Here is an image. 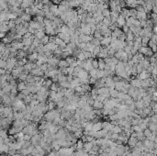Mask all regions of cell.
<instances>
[{"instance_id": "6da1fadb", "label": "cell", "mask_w": 157, "mask_h": 156, "mask_svg": "<svg viewBox=\"0 0 157 156\" xmlns=\"http://www.w3.org/2000/svg\"><path fill=\"white\" fill-rule=\"evenodd\" d=\"M151 75H152V73H148L146 70H144L143 72H142L141 73H139L138 78L142 81V80H145V79H149V78H151Z\"/></svg>"}, {"instance_id": "7a4b0ae2", "label": "cell", "mask_w": 157, "mask_h": 156, "mask_svg": "<svg viewBox=\"0 0 157 156\" xmlns=\"http://www.w3.org/2000/svg\"><path fill=\"white\" fill-rule=\"evenodd\" d=\"M130 85L135 88H141L142 87V81L139 78H134L130 80Z\"/></svg>"}, {"instance_id": "3957f363", "label": "cell", "mask_w": 157, "mask_h": 156, "mask_svg": "<svg viewBox=\"0 0 157 156\" xmlns=\"http://www.w3.org/2000/svg\"><path fill=\"white\" fill-rule=\"evenodd\" d=\"M105 86L108 87V88H109V87L115 86V82H114L112 76H108V77L106 78V80H105Z\"/></svg>"}, {"instance_id": "277c9868", "label": "cell", "mask_w": 157, "mask_h": 156, "mask_svg": "<svg viewBox=\"0 0 157 156\" xmlns=\"http://www.w3.org/2000/svg\"><path fill=\"white\" fill-rule=\"evenodd\" d=\"M30 73L33 74L34 76H41L42 77V75H44V71H42L41 68H36V69H32L30 71Z\"/></svg>"}, {"instance_id": "5b68a950", "label": "cell", "mask_w": 157, "mask_h": 156, "mask_svg": "<svg viewBox=\"0 0 157 156\" xmlns=\"http://www.w3.org/2000/svg\"><path fill=\"white\" fill-rule=\"evenodd\" d=\"M118 116V119H127L128 117V110H120L118 113H116Z\"/></svg>"}, {"instance_id": "8992f818", "label": "cell", "mask_w": 157, "mask_h": 156, "mask_svg": "<svg viewBox=\"0 0 157 156\" xmlns=\"http://www.w3.org/2000/svg\"><path fill=\"white\" fill-rule=\"evenodd\" d=\"M137 142H138V139L136 137H133V136H130L128 140V144H129V147H135Z\"/></svg>"}, {"instance_id": "52a82bcc", "label": "cell", "mask_w": 157, "mask_h": 156, "mask_svg": "<svg viewBox=\"0 0 157 156\" xmlns=\"http://www.w3.org/2000/svg\"><path fill=\"white\" fill-rule=\"evenodd\" d=\"M124 32L122 31L121 29H120V28H117L115 30H113L112 33H111V37H115V38H120L122 34H123Z\"/></svg>"}, {"instance_id": "ba28073f", "label": "cell", "mask_w": 157, "mask_h": 156, "mask_svg": "<svg viewBox=\"0 0 157 156\" xmlns=\"http://www.w3.org/2000/svg\"><path fill=\"white\" fill-rule=\"evenodd\" d=\"M28 60L29 62H32V63H35L38 61V58H39V53L38 52H33L32 54L28 55Z\"/></svg>"}, {"instance_id": "9c48e42d", "label": "cell", "mask_w": 157, "mask_h": 156, "mask_svg": "<svg viewBox=\"0 0 157 156\" xmlns=\"http://www.w3.org/2000/svg\"><path fill=\"white\" fill-rule=\"evenodd\" d=\"M111 43V37H104V39L101 41V45L107 47Z\"/></svg>"}, {"instance_id": "30bf717a", "label": "cell", "mask_w": 157, "mask_h": 156, "mask_svg": "<svg viewBox=\"0 0 157 156\" xmlns=\"http://www.w3.org/2000/svg\"><path fill=\"white\" fill-rule=\"evenodd\" d=\"M35 38H29V39H24L22 40V43H23L25 46H27V47H30V46L32 45L33 43V40H34Z\"/></svg>"}, {"instance_id": "8fae6325", "label": "cell", "mask_w": 157, "mask_h": 156, "mask_svg": "<svg viewBox=\"0 0 157 156\" xmlns=\"http://www.w3.org/2000/svg\"><path fill=\"white\" fill-rule=\"evenodd\" d=\"M142 153H143V151L141 149H139L137 147H133V149L131 151L132 156H142Z\"/></svg>"}, {"instance_id": "7c38bea8", "label": "cell", "mask_w": 157, "mask_h": 156, "mask_svg": "<svg viewBox=\"0 0 157 156\" xmlns=\"http://www.w3.org/2000/svg\"><path fill=\"white\" fill-rule=\"evenodd\" d=\"M102 128H103V127H102V122H99V121H98V122L94 123L92 130H94V131H99V130H101Z\"/></svg>"}, {"instance_id": "4fadbf2b", "label": "cell", "mask_w": 157, "mask_h": 156, "mask_svg": "<svg viewBox=\"0 0 157 156\" xmlns=\"http://www.w3.org/2000/svg\"><path fill=\"white\" fill-rule=\"evenodd\" d=\"M93 147H94V145H93L92 142H85V144H84V150L86 151V152H89L93 149Z\"/></svg>"}, {"instance_id": "5bb4252c", "label": "cell", "mask_w": 157, "mask_h": 156, "mask_svg": "<svg viewBox=\"0 0 157 156\" xmlns=\"http://www.w3.org/2000/svg\"><path fill=\"white\" fill-rule=\"evenodd\" d=\"M93 106H94L96 109H103V108H104V104H103L102 102H100V101L95 100Z\"/></svg>"}, {"instance_id": "9a60e30c", "label": "cell", "mask_w": 157, "mask_h": 156, "mask_svg": "<svg viewBox=\"0 0 157 156\" xmlns=\"http://www.w3.org/2000/svg\"><path fill=\"white\" fill-rule=\"evenodd\" d=\"M45 47H46V48H47V49H48L49 50L52 51V52H53V51H54V50H55L56 49L58 48V46L56 45L55 43H52V42H49V43H48L47 45H45Z\"/></svg>"}, {"instance_id": "2e32d148", "label": "cell", "mask_w": 157, "mask_h": 156, "mask_svg": "<svg viewBox=\"0 0 157 156\" xmlns=\"http://www.w3.org/2000/svg\"><path fill=\"white\" fill-rule=\"evenodd\" d=\"M58 66H59V68H67V67H69V64L67 63V61L65 59L60 60Z\"/></svg>"}, {"instance_id": "e0dca14e", "label": "cell", "mask_w": 157, "mask_h": 156, "mask_svg": "<svg viewBox=\"0 0 157 156\" xmlns=\"http://www.w3.org/2000/svg\"><path fill=\"white\" fill-rule=\"evenodd\" d=\"M34 35H35V37H36V38H38V39L42 40L44 37L46 36V33H45V30H39V31L36 32Z\"/></svg>"}, {"instance_id": "ac0fdd59", "label": "cell", "mask_w": 157, "mask_h": 156, "mask_svg": "<svg viewBox=\"0 0 157 156\" xmlns=\"http://www.w3.org/2000/svg\"><path fill=\"white\" fill-rule=\"evenodd\" d=\"M126 41H135V35H134L132 32L129 30V32H128L126 34Z\"/></svg>"}, {"instance_id": "d6986e66", "label": "cell", "mask_w": 157, "mask_h": 156, "mask_svg": "<svg viewBox=\"0 0 157 156\" xmlns=\"http://www.w3.org/2000/svg\"><path fill=\"white\" fill-rule=\"evenodd\" d=\"M106 62H105V60L104 59H100L98 60V69L99 70H105V68H106Z\"/></svg>"}, {"instance_id": "ffe728a7", "label": "cell", "mask_w": 157, "mask_h": 156, "mask_svg": "<svg viewBox=\"0 0 157 156\" xmlns=\"http://www.w3.org/2000/svg\"><path fill=\"white\" fill-rule=\"evenodd\" d=\"M117 23H118V26L119 27H124L126 25V18H122V17H119L118 20H117Z\"/></svg>"}, {"instance_id": "44dd1931", "label": "cell", "mask_w": 157, "mask_h": 156, "mask_svg": "<svg viewBox=\"0 0 157 156\" xmlns=\"http://www.w3.org/2000/svg\"><path fill=\"white\" fill-rule=\"evenodd\" d=\"M109 93V88L108 87H101V88H99L98 89V94L99 95H107V94H108Z\"/></svg>"}, {"instance_id": "7402d4cb", "label": "cell", "mask_w": 157, "mask_h": 156, "mask_svg": "<svg viewBox=\"0 0 157 156\" xmlns=\"http://www.w3.org/2000/svg\"><path fill=\"white\" fill-rule=\"evenodd\" d=\"M135 106H136V108L143 109V107L145 106V105H144V103H143V98H142V99H140V100L136 101V102H135Z\"/></svg>"}, {"instance_id": "603a6c76", "label": "cell", "mask_w": 157, "mask_h": 156, "mask_svg": "<svg viewBox=\"0 0 157 156\" xmlns=\"http://www.w3.org/2000/svg\"><path fill=\"white\" fill-rule=\"evenodd\" d=\"M20 18H22L24 21H26V22H30V21H31V15L27 14L26 12H25V13H24Z\"/></svg>"}, {"instance_id": "cb8c5ba5", "label": "cell", "mask_w": 157, "mask_h": 156, "mask_svg": "<svg viewBox=\"0 0 157 156\" xmlns=\"http://www.w3.org/2000/svg\"><path fill=\"white\" fill-rule=\"evenodd\" d=\"M123 130H122V128L120 127V126H114L113 128H112V130H111V132L113 133H117V134H120V133L122 132Z\"/></svg>"}, {"instance_id": "d4e9b609", "label": "cell", "mask_w": 157, "mask_h": 156, "mask_svg": "<svg viewBox=\"0 0 157 156\" xmlns=\"http://www.w3.org/2000/svg\"><path fill=\"white\" fill-rule=\"evenodd\" d=\"M98 71H99V69H92L90 72H89V75H90V77H93V78H97V73H98Z\"/></svg>"}, {"instance_id": "484cf974", "label": "cell", "mask_w": 157, "mask_h": 156, "mask_svg": "<svg viewBox=\"0 0 157 156\" xmlns=\"http://www.w3.org/2000/svg\"><path fill=\"white\" fill-rule=\"evenodd\" d=\"M136 137H137V139H138V141H142V142H143V141L146 139V137L144 136V133H143V131H139V132H136Z\"/></svg>"}, {"instance_id": "4316f807", "label": "cell", "mask_w": 157, "mask_h": 156, "mask_svg": "<svg viewBox=\"0 0 157 156\" xmlns=\"http://www.w3.org/2000/svg\"><path fill=\"white\" fill-rule=\"evenodd\" d=\"M27 88V83L26 82H20L18 84V89H19V91H23L24 89H26Z\"/></svg>"}, {"instance_id": "83f0119b", "label": "cell", "mask_w": 157, "mask_h": 156, "mask_svg": "<svg viewBox=\"0 0 157 156\" xmlns=\"http://www.w3.org/2000/svg\"><path fill=\"white\" fill-rule=\"evenodd\" d=\"M77 77H79V78H86V77H88V73H87V71H86L85 69H83L80 73L77 74Z\"/></svg>"}, {"instance_id": "f1b7e54d", "label": "cell", "mask_w": 157, "mask_h": 156, "mask_svg": "<svg viewBox=\"0 0 157 156\" xmlns=\"http://www.w3.org/2000/svg\"><path fill=\"white\" fill-rule=\"evenodd\" d=\"M100 49H101V47H100V46H97V47L95 48L94 51L92 52L93 58H96L97 56H98V54L100 53Z\"/></svg>"}, {"instance_id": "f546056e", "label": "cell", "mask_w": 157, "mask_h": 156, "mask_svg": "<svg viewBox=\"0 0 157 156\" xmlns=\"http://www.w3.org/2000/svg\"><path fill=\"white\" fill-rule=\"evenodd\" d=\"M102 15L104 16V18H110L111 16V10L109 8L107 9H104L102 11Z\"/></svg>"}, {"instance_id": "4dcf8cb0", "label": "cell", "mask_w": 157, "mask_h": 156, "mask_svg": "<svg viewBox=\"0 0 157 156\" xmlns=\"http://www.w3.org/2000/svg\"><path fill=\"white\" fill-rule=\"evenodd\" d=\"M76 59L77 60H80V61H86V56H85V53H84V50H82V51H80L78 54L76 55Z\"/></svg>"}, {"instance_id": "1f68e13d", "label": "cell", "mask_w": 157, "mask_h": 156, "mask_svg": "<svg viewBox=\"0 0 157 156\" xmlns=\"http://www.w3.org/2000/svg\"><path fill=\"white\" fill-rule=\"evenodd\" d=\"M60 85L63 88H66V89H69L71 88V83L68 82V81H65V82H62L60 83Z\"/></svg>"}, {"instance_id": "d6a6232c", "label": "cell", "mask_w": 157, "mask_h": 156, "mask_svg": "<svg viewBox=\"0 0 157 156\" xmlns=\"http://www.w3.org/2000/svg\"><path fill=\"white\" fill-rule=\"evenodd\" d=\"M2 89L4 90V92H5L6 94H8V93H11V90H12V85H11L9 83H8V84H7V85L4 87V88H2Z\"/></svg>"}, {"instance_id": "836d02e7", "label": "cell", "mask_w": 157, "mask_h": 156, "mask_svg": "<svg viewBox=\"0 0 157 156\" xmlns=\"http://www.w3.org/2000/svg\"><path fill=\"white\" fill-rule=\"evenodd\" d=\"M59 84H60V83H52V85H51V90H52V91L58 92V90H59V88H60V86H61V85H59Z\"/></svg>"}, {"instance_id": "e575fe53", "label": "cell", "mask_w": 157, "mask_h": 156, "mask_svg": "<svg viewBox=\"0 0 157 156\" xmlns=\"http://www.w3.org/2000/svg\"><path fill=\"white\" fill-rule=\"evenodd\" d=\"M90 43L95 46H101V41H99V39H97V38H93V40Z\"/></svg>"}, {"instance_id": "d590c367", "label": "cell", "mask_w": 157, "mask_h": 156, "mask_svg": "<svg viewBox=\"0 0 157 156\" xmlns=\"http://www.w3.org/2000/svg\"><path fill=\"white\" fill-rule=\"evenodd\" d=\"M29 74H26L25 73H21L19 74V79L20 80V82H25L26 80H27V77H28Z\"/></svg>"}, {"instance_id": "8d00e7d4", "label": "cell", "mask_w": 157, "mask_h": 156, "mask_svg": "<svg viewBox=\"0 0 157 156\" xmlns=\"http://www.w3.org/2000/svg\"><path fill=\"white\" fill-rule=\"evenodd\" d=\"M82 87H83L84 92H86V93H88V92L92 91V90H91V87H90V85H89V84L82 85Z\"/></svg>"}, {"instance_id": "74e56055", "label": "cell", "mask_w": 157, "mask_h": 156, "mask_svg": "<svg viewBox=\"0 0 157 156\" xmlns=\"http://www.w3.org/2000/svg\"><path fill=\"white\" fill-rule=\"evenodd\" d=\"M35 77L36 76H34L33 74H29L28 75V77H27V80H26V82L27 83H33V82H35Z\"/></svg>"}, {"instance_id": "f35d334b", "label": "cell", "mask_w": 157, "mask_h": 156, "mask_svg": "<svg viewBox=\"0 0 157 156\" xmlns=\"http://www.w3.org/2000/svg\"><path fill=\"white\" fill-rule=\"evenodd\" d=\"M84 142L83 141H78V142H76V149H77V151L78 150H83L84 149Z\"/></svg>"}, {"instance_id": "ab89813d", "label": "cell", "mask_w": 157, "mask_h": 156, "mask_svg": "<svg viewBox=\"0 0 157 156\" xmlns=\"http://www.w3.org/2000/svg\"><path fill=\"white\" fill-rule=\"evenodd\" d=\"M49 42H50V36H49V35H46V36L44 37V38L42 40V44H43V45H47Z\"/></svg>"}, {"instance_id": "60d3db41", "label": "cell", "mask_w": 157, "mask_h": 156, "mask_svg": "<svg viewBox=\"0 0 157 156\" xmlns=\"http://www.w3.org/2000/svg\"><path fill=\"white\" fill-rule=\"evenodd\" d=\"M93 36H94V38H97V39H100L102 37V33L100 30H98V29H97L96 31L93 33Z\"/></svg>"}, {"instance_id": "b9f144b4", "label": "cell", "mask_w": 157, "mask_h": 156, "mask_svg": "<svg viewBox=\"0 0 157 156\" xmlns=\"http://www.w3.org/2000/svg\"><path fill=\"white\" fill-rule=\"evenodd\" d=\"M136 68H137V72H138V74H139V73H141L142 72H143V71L145 70V69L143 68V66L141 64H136Z\"/></svg>"}, {"instance_id": "7bdbcfd3", "label": "cell", "mask_w": 157, "mask_h": 156, "mask_svg": "<svg viewBox=\"0 0 157 156\" xmlns=\"http://www.w3.org/2000/svg\"><path fill=\"white\" fill-rule=\"evenodd\" d=\"M143 133H144V136L147 138V137H149V136H151V135H152V131L149 128H147L146 129H144V130H143Z\"/></svg>"}, {"instance_id": "ee69618b", "label": "cell", "mask_w": 157, "mask_h": 156, "mask_svg": "<svg viewBox=\"0 0 157 156\" xmlns=\"http://www.w3.org/2000/svg\"><path fill=\"white\" fill-rule=\"evenodd\" d=\"M52 80L51 79H46L45 80V82H44V84H43V85H45V86H47L48 88L49 87H51V85H52Z\"/></svg>"}, {"instance_id": "f6af8a7d", "label": "cell", "mask_w": 157, "mask_h": 156, "mask_svg": "<svg viewBox=\"0 0 157 156\" xmlns=\"http://www.w3.org/2000/svg\"><path fill=\"white\" fill-rule=\"evenodd\" d=\"M7 62L6 60L1 59V61H0V67L6 69L7 68Z\"/></svg>"}, {"instance_id": "bcb514c9", "label": "cell", "mask_w": 157, "mask_h": 156, "mask_svg": "<svg viewBox=\"0 0 157 156\" xmlns=\"http://www.w3.org/2000/svg\"><path fill=\"white\" fill-rule=\"evenodd\" d=\"M107 99V96L106 95H98V96H97V100L100 101V102H104V101Z\"/></svg>"}, {"instance_id": "7dc6e473", "label": "cell", "mask_w": 157, "mask_h": 156, "mask_svg": "<svg viewBox=\"0 0 157 156\" xmlns=\"http://www.w3.org/2000/svg\"><path fill=\"white\" fill-rule=\"evenodd\" d=\"M84 53H85V56H86V59L93 58L92 52H90V51H88V50H84Z\"/></svg>"}, {"instance_id": "c3c4849f", "label": "cell", "mask_w": 157, "mask_h": 156, "mask_svg": "<svg viewBox=\"0 0 157 156\" xmlns=\"http://www.w3.org/2000/svg\"><path fill=\"white\" fill-rule=\"evenodd\" d=\"M123 50H124V51L126 53H130V52H131V50H132V47H130V46H129V45H126Z\"/></svg>"}, {"instance_id": "681fc988", "label": "cell", "mask_w": 157, "mask_h": 156, "mask_svg": "<svg viewBox=\"0 0 157 156\" xmlns=\"http://www.w3.org/2000/svg\"><path fill=\"white\" fill-rule=\"evenodd\" d=\"M92 65H93V68L98 69V60H96V59L93 60Z\"/></svg>"}, {"instance_id": "f907efd6", "label": "cell", "mask_w": 157, "mask_h": 156, "mask_svg": "<svg viewBox=\"0 0 157 156\" xmlns=\"http://www.w3.org/2000/svg\"><path fill=\"white\" fill-rule=\"evenodd\" d=\"M7 154L10 156L15 155V154H17V150H15V149H9L8 151H7Z\"/></svg>"}, {"instance_id": "816d5d0a", "label": "cell", "mask_w": 157, "mask_h": 156, "mask_svg": "<svg viewBox=\"0 0 157 156\" xmlns=\"http://www.w3.org/2000/svg\"><path fill=\"white\" fill-rule=\"evenodd\" d=\"M25 97H26V96L24 95L22 92H21V93H19L18 96H17V98H19V99H20V100H24Z\"/></svg>"}, {"instance_id": "f5cc1de1", "label": "cell", "mask_w": 157, "mask_h": 156, "mask_svg": "<svg viewBox=\"0 0 157 156\" xmlns=\"http://www.w3.org/2000/svg\"><path fill=\"white\" fill-rule=\"evenodd\" d=\"M7 132L6 131L5 129H3L1 131V139H7Z\"/></svg>"}, {"instance_id": "db71d44e", "label": "cell", "mask_w": 157, "mask_h": 156, "mask_svg": "<svg viewBox=\"0 0 157 156\" xmlns=\"http://www.w3.org/2000/svg\"><path fill=\"white\" fill-rule=\"evenodd\" d=\"M122 31L124 32L125 34H127L128 32H129V27L127 26V25H125L124 27H122Z\"/></svg>"}, {"instance_id": "11a10c76", "label": "cell", "mask_w": 157, "mask_h": 156, "mask_svg": "<svg viewBox=\"0 0 157 156\" xmlns=\"http://www.w3.org/2000/svg\"><path fill=\"white\" fill-rule=\"evenodd\" d=\"M133 26H135V27H142V26H141V20H139V19L136 18V19L134 20Z\"/></svg>"}, {"instance_id": "9f6ffc18", "label": "cell", "mask_w": 157, "mask_h": 156, "mask_svg": "<svg viewBox=\"0 0 157 156\" xmlns=\"http://www.w3.org/2000/svg\"><path fill=\"white\" fill-rule=\"evenodd\" d=\"M74 91L75 92H77V93H82V92H84V90H83V87H82V85L81 86H77V87H75L74 88Z\"/></svg>"}, {"instance_id": "6f0895ef", "label": "cell", "mask_w": 157, "mask_h": 156, "mask_svg": "<svg viewBox=\"0 0 157 156\" xmlns=\"http://www.w3.org/2000/svg\"><path fill=\"white\" fill-rule=\"evenodd\" d=\"M22 93H23L25 96H29V95H30L31 94V92L29 91V89H28V88H26V89H24L23 91H21Z\"/></svg>"}, {"instance_id": "680465c9", "label": "cell", "mask_w": 157, "mask_h": 156, "mask_svg": "<svg viewBox=\"0 0 157 156\" xmlns=\"http://www.w3.org/2000/svg\"><path fill=\"white\" fill-rule=\"evenodd\" d=\"M113 80H114V82L118 83V82H120V81H122V79H121V77L120 76H119V75H117V76H115V77H113Z\"/></svg>"}, {"instance_id": "91938a15", "label": "cell", "mask_w": 157, "mask_h": 156, "mask_svg": "<svg viewBox=\"0 0 157 156\" xmlns=\"http://www.w3.org/2000/svg\"><path fill=\"white\" fill-rule=\"evenodd\" d=\"M41 69H42V71H44V72H45V71H47V70H48V64H43L42 65Z\"/></svg>"}, {"instance_id": "94428289", "label": "cell", "mask_w": 157, "mask_h": 156, "mask_svg": "<svg viewBox=\"0 0 157 156\" xmlns=\"http://www.w3.org/2000/svg\"><path fill=\"white\" fill-rule=\"evenodd\" d=\"M152 13H156L157 14V6H153V7H152Z\"/></svg>"}, {"instance_id": "6125c7cd", "label": "cell", "mask_w": 157, "mask_h": 156, "mask_svg": "<svg viewBox=\"0 0 157 156\" xmlns=\"http://www.w3.org/2000/svg\"><path fill=\"white\" fill-rule=\"evenodd\" d=\"M0 73H1V74H6V69L1 68V70H0Z\"/></svg>"}, {"instance_id": "be15d7a7", "label": "cell", "mask_w": 157, "mask_h": 156, "mask_svg": "<svg viewBox=\"0 0 157 156\" xmlns=\"http://www.w3.org/2000/svg\"><path fill=\"white\" fill-rule=\"evenodd\" d=\"M78 1L80 2V4L82 5V4H84V3H85V2L86 1V0H78Z\"/></svg>"}, {"instance_id": "e7e4bbea", "label": "cell", "mask_w": 157, "mask_h": 156, "mask_svg": "<svg viewBox=\"0 0 157 156\" xmlns=\"http://www.w3.org/2000/svg\"><path fill=\"white\" fill-rule=\"evenodd\" d=\"M153 96H157V89H156V91L154 92V94H153Z\"/></svg>"}, {"instance_id": "03108f58", "label": "cell", "mask_w": 157, "mask_h": 156, "mask_svg": "<svg viewBox=\"0 0 157 156\" xmlns=\"http://www.w3.org/2000/svg\"><path fill=\"white\" fill-rule=\"evenodd\" d=\"M156 156H157V155H156Z\"/></svg>"}]
</instances>
